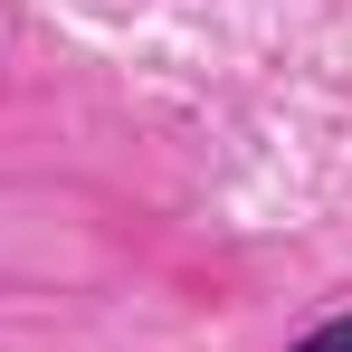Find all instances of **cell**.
Listing matches in <instances>:
<instances>
[{"mask_svg":"<svg viewBox=\"0 0 352 352\" xmlns=\"http://www.w3.org/2000/svg\"><path fill=\"white\" fill-rule=\"evenodd\" d=\"M286 352H352V314H333V324H314L305 343H286Z\"/></svg>","mask_w":352,"mask_h":352,"instance_id":"1","label":"cell"}]
</instances>
